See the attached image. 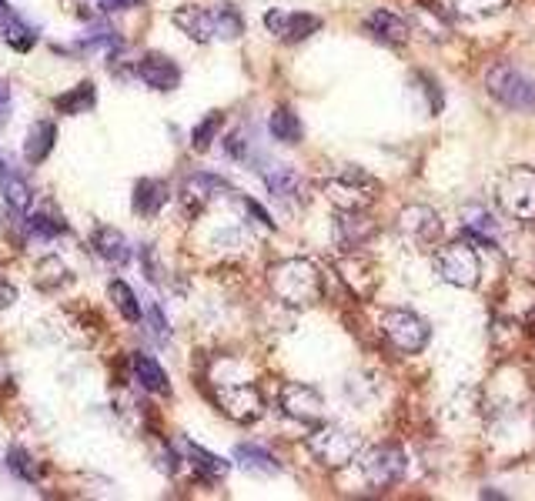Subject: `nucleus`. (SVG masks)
<instances>
[{
    "label": "nucleus",
    "mask_w": 535,
    "mask_h": 501,
    "mask_svg": "<svg viewBox=\"0 0 535 501\" xmlns=\"http://www.w3.org/2000/svg\"><path fill=\"white\" fill-rule=\"evenodd\" d=\"M171 21L181 34H188L191 41H198V44L238 41V37L245 34V21H241L238 7H231V4H218V7L188 4V7H178Z\"/></svg>",
    "instance_id": "nucleus-1"
},
{
    "label": "nucleus",
    "mask_w": 535,
    "mask_h": 501,
    "mask_svg": "<svg viewBox=\"0 0 535 501\" xmlns=\"http://www.w3.org/2000/svg\"><path fill=\"white\" fill-rule=\"evenodd\" d=\"M268 284L278 301L291 304V308H308L318 304L325 294V278H321L318 264L308 258H285L268 268Z\"/></svg>",
    "instance_id": "nucleus-2"
},
{
    "label": "nucleus",
    "mask_w": 535,
    "mask_h": 501,
    "mask_svg": "<svg viewBox=\"0 0 535 501\" xmlns=\"http://www.w3.org/2000/svg\"><path fill=\"white\" fill-rule=\"evenodd\" d=\"M485 91L492 101H499L509 111L519 114H535V77L519 71L512 64H495L485 74Z\"/></svg>",
    "instance_id": "nucleus-3"
},
{
    "label": "nucleus",
    "mask_w": 535,
    "mask_h": 501,
    "mask_svg": "<svg viewBox=\"0 0 535 501\" xmlns=\"http://www.w3.org/2000/svg\"><path fill=\"white\" fill-rule=\"evenodd\" d=\"M495 201L519 221H535V167H509L492 184Z\"/></svg>",
    "instance_id": "nucleus-4"
},
{
    "label": "nucleus",
    "mask_w": 535,
    "mask_h": 501,
    "mask_svg": "<svg viewBox=\"0 0 535 501\" xmlns=\"http://www.w3.org/2000/svg\"><path fill=\"white\" fill-rule=\"evenodd\" d=\"M305 448L311 451V458H315L318 465L345 468L348 461H355L358 451H362V438H358L355 431H348V428L321 425L318 431H311V435L305 438Z\"/></svg>",
    "instance_id": "nucleus-5"
},
{
    "label": "nucleus",
    "mask_w": 535,
    "mask_h": 501,
    "mask_svg": "<svg viewBox=\"0 0 535 501\" xmlns=\"http://www.w3.org/2000/svg\"><path fill=\"white\" fill-rule=\"evenodd\" d=\"M435 274L452 284V288H475L482 278V261L475 254L472 244L465 241H452V244H439L435 251Z\"/></svg>",
    "instance_id": "nucleus-6"
},
{
    "label": "nucleus",
    "mask_w": 535,
    "mask_h": 501,
    "mask_svg": "<svg viewBox=\"0 0 535 501\" xmlns=\"http://www.w3.org/2000/svg\"><path fill=\"white\" fill-rule=\"evenodd\" d=\"M378 181L368 178V174L355 171V167H345L342 174L325 181V198L335 204L338 211H365L368 204L378 201Z\"/></svg>",
    "instance_id": "nucleus-7"
},
{
    "label": "nucleus",
    "mask_w": 535,
    "mask_h": 501,
    "mask_svg": "<svg viewBox=\"0 0 535 501\" xmlns=\"http://www.w3.org/2000/svg\"><path fill=\"white\" fill-rule=\"evenodd\" d=\"M382 334L398 355H418V351L428 345L432 328H428V321L418 318L415 311L392 308V311H385V318H382Z\"/></svg>",
    "instance_id": "nucleus-8"
},
{
    "label": "nucleus",
    "mask_w": 535,
    "mask_h": 501,
    "mask_svg": "<svg viewBox=\"0 0 535 501\" xmlns=\"http://www.w3.org/2000/svg\"><path fill=\"white\" fill-rule=\"evenodd\" d=\"M398 234H402L412 248L432 251L442 244L445 224L428 204H408V208H402V214H398Z\"/></svg>",
    "instance_id": "nucleus-9"
},
{
    "label": "nucleus",
    "mask_w": 535,
    "mask_h": 501,
    "mask_svg": "<svg viewBox=\"0 0 535 501\" xmlns=\"http://www.w3.org/2000/svg\"><path fill=\"white\" fill-rule=\"evenodd\" d=\"M214 401H218V408L231 421H241V425H251V421L265 415V398L248 381H225V385H218L214 388Z\"/></svg>",
    "instance_id": "nucleus-10"
},
{
    "label": "nucleus",
    "mask_w": 535,
    "mask_h": 501,
    "mask_svg": "<svg viewBox=\"0 0 535 501\" xmlns=\"http://www.w3.org/2000/svg\"><path fill=\"white\" fill-rule=\"evenodd\" d=\"M358 471H362L368 485L392 488L405 475V451L398 445H375L358 458Z\"/></svg>",
    "instance_id": "nucleus-11"
},
{
    "label": "nucleus",
    "mask_w": 535,
    "mask_h": 501,
    "mask_svg": "<svg viewBox=\"0 0 535 501\" xmlns=\"http://www.w3.org/2000/svg\"><path fill=\"white\" fill-rule=\"evenodd\" d=\"M278 408L285 411L288 418L305 421V425L321 421V415H325V401H321V395L311 385H301V381H285V385H281Z\"/></svg>",
    "instance_id": "nucleus-12"
},
{
    "label": "nucleus",
    "mask_w": 535,
    "mask_h": 501,
    "mask_svg": "<svg viewBox=\"0 0 535 501\" xmlns=\"http://www.w3.org/2000/svg\"><path fill=\"white\" fill-rule=\"evenodd\" d=\"M265 27L278 41L298 44V41H308L315 31H321V21L315 14H301V11H268Z\"/></svg>",
    "instance_id": "nucleus-13"
},
{
    "label": "nucleus",
    "mask_w": 535,
    "mask_h": 501,
    "mask_svg": "<svg viewBox=\"0 0 535 501\" xmlns=\"http://www.w3.org/2000/svg\"><path fill=\"white\" fill-rule=\"evenodd\" d=\"M375 234H378V224L368 218V214H362V211H342V214H338V221H335V244L345 254L365 248V244L372 241Z\"/></svg>",
    "instance_id": "nucleus-14"
},
{
    "label": "nucleus",
    "mask_w": 535,
    "mask_h": 501,
    "mask_svg": "<svg viewBox=\"0 0 535 501\" xmlns=\"http://www.w3.org/2000/svg\"><path fill=\"white\" fill-rule=\"evenodd\" d=\"M138 77L151 91H174L181 84V67L168 54H144L138 61Z\"/></svg>",
    "instance_id": "nucleus-15"
},
{
    "label": "nucleus",
    "mask_w": 535,
    "mask_h": 501,
    "mask_svg": "<svg viewBox=\"0 0 535 501\" xmlns=\"http://www.w3.org/2000/svg\"><path fill=\"white\" fill-rule=\"evenodd\" d=\"M265 184H268V191L275 194V198H281V201L305 204V198H308L305 178H301L295 167H288V164H271L265 171Z\"/></svg>",
    "instance_id": "nucleus-16"
},
{
    "label": "nucleus",
    "mask_w": 535,
    "mask_h": 501,
    "mask_svg": "<svg viewBox=\"0 0 535 501\" xmlns=\"http://www.w3.org/2000/svg\"><path fill=\"white\" fill-rule=\"evenodd\" d=\"M221 191H228V181L214 178V174H194V178L184 181V188H181L184 211H188V214H191V211L198 214L204 204H211Z\"/></svg>",
    "instance_id": "nucleus-17"
},
{
    "label": "nucleus",
    "mask_w": 535,
    "mask_h": 501,
    "mask_svg": "<svg viewBox=\"0 0 535 501\" xmlns=\"http://www.w3.org/2000/svg\"><path fill=\"white\" fill-rule=\"evenodd\" d=\"M168 184L158 181V178H141L134 184V201L131 208L134 214H141V218H158L161 208L168 204Z\"/></svg>",
    "instance_id": "nucleus-18"
},
{
    "label": "nucleus",
    "mask_w": 535,
    "mask_h": 501,
    "mask_svg": "<svg viewBox=\"0 0 535 501\" xmlns=\"http://www.w3.org/2000/svg\"><path fill=\"white\" fill-rule=\"evenodd\" d=\"M365 31L372 34L375 41L392 44V47H402L408 41V24L392 11H372L365 17Z\"/></svg>",
    "instance_id": "nucleus-19"
},
{
    "label": "nucleus",
    "mask_w": 535,
    "mask_h": 501,
    "mask_svg": "<svg viewBox=\"0 0 535 501\" xmlns=\"http://www.w3.org/2000/svg\"><path fill=\"white\" fill-rule=\"evenodd\" d=\"M54 141H57V127L51 121H37L31 131H27L24 161L27 164H44L47 157H51V151H54Z\"/></svg>",
    "instance_id": "nucleus-20"
},
{
    "label": "nucleus",
    "mask_w": 535,
    "mask_h": 501,
    "mask_svg": "<svg viewBox=\"0 0 535 501\" xmlns=\"http://www.w3.org/2000/svg\"><path fill=\"white\" fill-rule=\"evenodd\" d=\"M131 368H134V378L141 381V388L154 391V395H171V381H168L164 368L151 355H141V351H134V355H131Z\"/></svg>",
    "instance_id": "nucleus-21"
},
{
    "label": "nucleus",
    "mask_w": 535,
    "mask_h": 501,
    "mask_svg": "<svg viewBox=\"0 0 535 501\" xmlns=\"http://www.w3.org/2000/svg\"><path fill=\"white\" fill-rule=\"evenodd\" d=\"M91 248L97 251V258H104L111 264H128V258H131L128 241H124V234L114 228H97L91 238Z\"/></svg>",
    "instance_id": "nucleus-22"
},
{
    "label": "nucleus",
    "mask_w": 535,
    "mask_h": 501,
    "mask_svg": "<svg viewBox=\"0 0 535 501\" xmlns=\"http://www.w3.org/2000/svg\"><path fill=\"white\" fill-rule=\"evenodd\" d=\"M268 131H271V137H275V141H281V144H298L301 137H305V127H301L298 114L291 111V107H275V111H271Z\"/></svg>",
    "instance_id": "nucleus-23"
},
{
    "label": "nucleus",
    "mask_w": 535,
    "mask_h": 501,
    "mask_svg": "<svg viewBox=\"0 0 535 501\" xmlns=\"http://www.w3.org/2000/svg\"><path fill=\"white\" fill-rule=\"evenodd\" d=\"M184 451H188V461L191 468L198 471L204 481H221L228 475V461H221L218 455H211V451H204L201 445H191V441H184Z\"/></svg>",
    "instance_id": "nucleus-24"
},
{
    "label": "nucleus",
    "mask_w": 535,
    "mask_h": 501,
    "mask_svg": "<svg viewBox=\"0 0 535 501\" xmlns=\"http://www.w3.org/2000/svg\"><path fill=\"white\" fill-rule=\"evenodd\" d=\"M462 221H465V228L472 231V238L482 241V244H492V238L499 234V218H495L492 211L479 208V204H472V208H462Z\"/></svg>",
    "instance_id": "nucleus-25"
},
{
    "label": "nucleus",
    "mask_w": 535,
    "mask_h": 501,
    "mask_svg": "<svg viewBox=\"0 0 535 501\" xmlns=\"http://www.w3.org/2000/svg\"><path fill=\"white\" fill-rule=\"evenodd\" d=\"M235 461L245 471H255V475H278V471H281L275 455H268V451L258 448V445H238L235 448Z\"/></svg>",
    "instance_id": "nucleus-26"
},
{
    "label": "nucleus",
    "mask_w": 535,
    "mask_h": 501,
    "mask_svg": "<svg viewBox=\"0 0 535 501\" xmlns=\"http://www.w3.org/2000/svg\"><path fill=\"white\" fill-rule=\"evenodd\" d=\"M94 101H97V91H94V84L91 81H81L74 87V91H67V94H61L54 101V107L61 114H87L94 107Z\"/></svg>",
    "instance_id": "nucleus-27"
},
{
    "label": "nucleus",
    "mask_w": 535,
    "mask_h": 501,
    "mask_svg": "<svg viewBox=\"0 0 535 501\" xmlns=\"http://www.w3.org/2000/svg\"><path fill=\"white\" fill-rule=\"evenodd\" d=\"M7 471L11 475H17L21 481H27V485H34V481H41V465L31 458V451L24 448H11L7 451Z\"/></svg>",
    "instance_id": "nucleus-28"
},
{
    "label": "nucleus",
    "mask_w": 535,
    "mask_h": 501,
    "mask_svg": "<svg viewBox=\"0 0 535 501\" xmlns=\"http://www.w3.org/2000/svg\"><path fill=\"white\" fill-rule=\"evenodd\" d=\"M111 301H114V308L121 311V318L124 321H131V324H138L144 318V311H141V301L134 298V291L128 288L124 281H114L111 284Z\"/></svg>",
    "instance_id": "nucleus-29"
},
{
    "label": "nucleus",
    "mask_w": 535,
    "mask_h": 501,
    "mask_svg": "<svg viewBox=\"0 0 535 501\" xmlns=\"http://www.w3.org/2000/svg\"><path fill=\"white\" fill-rule=\"evenodd\" d=\"M0 191H4V201L11 204L14 211H27V204H31V188L11 171L0 174Z\"/></svg>",
    "instance_id": "nucleus-30"
},
{
    "label": "nucleus",
    "mask_w": 535,
    "mask_h": 501,
    "mask_svg": "<svg viewBox=\"0 0 535 501\" xmlns=\"http://www.w3.org/2000/svg\"><path fill=\"white\" fill-rule=\"evenodd\" d=\"M505 4H509V0H452L455 14L469 17V21H482V17L499 14Z\"/></svg>",
    "instance_id": "nucleus-31"
},
{
    "label": "nucleus",
    "mask_w": 535,
    "mask_h": 501,
    "mask_svg": "<svg viewBox=\"0 0 535 501\" xmlns=\"http://www.w3.org/2000/svg\"><path fill=\"white\" fill-rule=\"evenodd\" d=\"M24 228L31 231V234H41V238H57V234H67V221L64 218H54V214L34 211V214H27Z\"/></svg>",
    "instance_id": "nucleus-32"
},
{
    "label": "nucleus",
    "mask_w": 535,
    "mask_h": 501,
    "mask_svg": "<svg viewBox=\"0 0 535 501\" xmlns=\"http://www.w3.org/2000/svg\"><path fill=\"white\" fill-rule=\"evenodd\" d=\"M221 124H225V117H221L218 111L204 117V121L191 131V147H194V151H208V147L214 144V137H218V131H221Z\"/></svg>",
    "instance_id": "nucleus-33"
},
{
    "label": "nucleus",
    "mask_w": 535,
    "mask_h": 501,
    "mask_svg": "<svg viewBox=\"0 0 535 501\" xmlns=\"http://www.w3.org/2000/svg\"><path fill=\"white\" fill-rule=\"evenodd\" d=\"M225 147H228L231 157H238V161H245V157H248V141H245V134H241V131L231 134L225 141Z\"/></svg>",
    "instance_id": "nucleus-34"
},
{
    "label": "nucleus",
    "mask_w": 535,
    "mask_h": 501,
    "mask_svg": "<svg viewBox=\"0 0 535 501\" xmlns=\"http://www.w3.org/2000/svg\"><path fill=\"white\" fill-rule=\"evenodd\" d=\"M14 301H17V288H14V284H4V281H0V311H7Z\"/></svg>",
    "instance_id": "nucleus-35"
},
{
    "label": "nucleus",
    "mask_w": 535,
    "mask_h": 501,
    "mask_svg": "<svg viewBox=\"0 0 535 501\" xmlns=\"http://www.w3.org/2000/svg\"><path fill=\"white\" fill-rule=\"evenodd\" d=\"M138 4H141V0H107V7H111V11H134Z\"/></svg>",
    "instance_id": "nucleus-36"
},
{
    "label": "nucleus",
    "mask_w": 535,
    "mask_h": 501,
    "mask_svg": "<svg viewBox=\"0 0 535 501\" xmlns=\"http://www.w3.org/2000/svg\"><path fill=\"white\" fill-rule=\"evenodd\" d=\"M7 104H11V84L0 81V111H4Z\"/></svg>",
    "instance_id": "nucleus-37"
},
{
    "label": "nucleus",
    "mask_w": 535,
    "mask_h": 501,
    "mask_svg": "<svg viewBox=\"0 0 535 501\" xmlns=\"http://www.w3.org/2000/svg\"><path fill=\"white\" fill-rule=\"evenodd\" d=\"M525 324H529V328L535 331V308H532L529 314H525Z\"/></svg>",
    "instance_id": "nucleus-38"
},
{
    "label": "nucleus",
    "mask_w": 535,
    "mask_h": 501,
    "mask_svg": "<svg viewBox=\"0 0 535 501\" xmlns=\"http://www.w3.org/2000/svg\"><path fill=\"white\" fill-rule=\"evenodd\" d=\"M0 14H11V7H7V0H0Z\"/></svg>",
    "instance_id": "nucleus-39"
},
{
    "label": "nucleus",
    "mask_w": 535,
    "mask_h": 501,
    "mask_svg": "<svg viewBox=\"0 0 535 501\" xmlns=\"http://www.w3.org/2000/svg\"><path fill=\"white\" fill-rule=\"evenodd\" d=\"M7 171V167H4V161H0V174H4Z\"/></svg>",
    "instance_id": "nucleus-40"
}]
</instances>
